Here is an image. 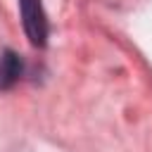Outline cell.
I'll return each mask as SVG.
<instances>
[{"mask_svg":"<svg viewBox=\"0 0 152 152\" xmlns=\"http://www.w3.org/2000/svg\"><path fill=\"white\" fill-rule=\"evenodd\" d=\"M19 10H21L24 31H26L31 45L43 48L48 40V21H45V12H43L40 0H19Z\"/></svg>","mask_w":152,"mask_h":152,"instance_id":"1","label":"cell"},{"mask_svg":"<svg viewBox=\"0 0 152 152\" xmlns=\"http://www.w3.org/2000/svg\"><path fill=\"white\" fill-rule=\"evenodd\" d=\"M21 76V59L12 52V50H5L0 55V90H7L12 88Z\"/></svg>","mask_w":152,"mask_h":152,"instance_id":"2","label":"cell"}]
</instances>
